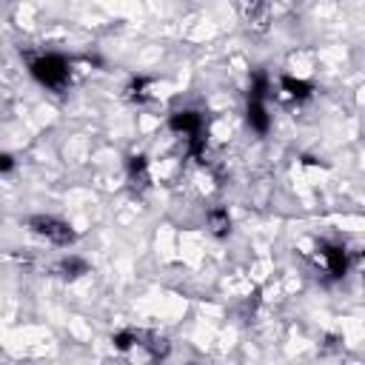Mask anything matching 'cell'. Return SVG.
<instances>
[{
    "instance_id": "52a82bcc",
    "label": "cell",
    "mask_w": 365,
    "mask_h": 365,
    "mask_svg": "<svg viewBox=\"0 0 365 365\" xmlns=\"http://www.w3.org/2000/svg\"><path fill=\"white\" fill-rule=\"evenodd\" d=\"M128 180H131V185H140V188H145L148 185V160L143 157V154H134V157H128Z\"/></svg>"
},
{
    "instance_id": "8fae6325",
    "label": "cell",
    "mask_w": 365,
    "mask_h": 365,
    "mask_svg": "<svg viewBox=\"0 0 365 365\" xmlns=\"http://www.w3.org/2000/svg\"><path fill=\"white\" fill-rule=\"evenodd\" d=\"M148 88H151V80H145V77H134V80L128 83V88H125V97H128L131 103H143V100L148 97Z\"/></svg>"
},
{
    "instance_id": "3957f363",
    "label": "cell",
    "mask_w": 365,
    "mask_h": 365,
    "mask_svg": "<svg viewBox=\"0 0 365 365\" xmlns=\"http://www.w3.org/2000/svg\"><path fill=\"white\" fill-rule=\"evenodd\" d=\"M319 257H322V262H325V271H328L334 279L345 277V271H348V251H345L342 245L322 242V245H319Z\"/></svg>"
},
{
    "instance_id": "4fadbf2b",
    "label": "cell",
    "mask_w": 365,
    "mask_h": 365,
    "mask_svg": "<svg viewBox=\"0 0 365 365\" xmlns=\"http://www.w3.org/2000/svg\"><path fill=\"white\" fill-rule=\"evenodd\" d=\"M0 168H3V171H9V168H11V157H9V154L3 157V163H0Z\"/></svg>"
},
{
    "instance_id": "8992f818",
    "label": "cell",
    "mask_w": 365,
    "mask_h": 365,
    "mask_svg": "<svg viewBox=\"0 0 365 365\" xmlns=\"http://www.w3.org/2000/svg\"><path fill=\"white\" fill-rule=\"evenodd\" d=\"M242 3H245V20H248V26L257 29V31H265L268 17H271L268 0H242Z\"/></svg>"
},
{
    "instance_id": "9c48e42d",
    "label": "cell",
    "mask_w": 365,
    "mask_h": 365,
    "mask_svg": "<svg viewBox=\"0 0 365 365\" xmlns=\"http://www.w3.org/2000/svg\"><path fill=\"white\" fill-rule=\"evenodd\" d=\"M279 86H282V91L291 97V100H308L311 97V83H305V80H297V77H282L279 80Z\"/></svg>"
},
{
    "instance_id": "277c9868",
    "label": "cell",
    "mask_w": 365,
    "mask_h": 365,
    "mask_svg": "<svg viewBox=\"0 0 365 365\" xmlns=\"http://www.w3.org/2000/svg\"><path fill=\"white\" fill-rule=\"evenodd\" d=\"M265 97H257V94H248V106H245V120L248 125L257 131V134H265L268 131V114H265Z\"/></svg>"
},
{
    "instance_id": "ba28073f",
    "label": "cell",
    "mask_w": 365,
    "mask_h": 365,
    "mask_svg": "<svg viewBox=\"0 0 365 365\" xmlns=\"http://www.w3.org/2000/svg\"><path fill=\"white\" fill-rule=\"evenodd\" d=\"M57 274H60L63 279H77V277L88 274V262H86V259H80V257H66V259H60Z\"/></svg>"
},
{
    "instance_id": "7c38bea8",
    "label": "cell",
    "mask_w": 365,
    "mask_h": 365,
    "mask_svg": "<svg viewBox=\"0 0 365 365\" xmlns=\"http://www.w3.org/2000/svg\"><path fill=\"white\" fill-rule=\"evenodd\" d=\"M131 345H140V334L137 331H120V334H114V348L128 351Z\"/></svg>"
},
{
    "instance_id": "30bf717a",
    "label": "cell",
    "mask_w": 365,
    "mask_h": 365,
    "mask_svg": "<svg viewBox=\"0 0 365 365\" xmlns=\"http://www.w3.org/2000/svg\"><path fill=\"white\" fill-rule=\"evenodd\" d=\"M208 225H211V231H214L217 237H225V234L231 231V217H228V211H225V208L208 211Z\"/></svg>"
},
{
    "instance_id": "5b68a950",
    "label": "cell",
    "mask_w": 365,
    "mask_h": 365,
    "mask_svg": "<svg viewBox=\"0 0 365 365\" xmlns=\"http://www.w3.org/2000/svg\"><path fill=\"white\" fill-rule=\"evenodd\" d=\"M168 125H171V131H180V134H188V137L202 131V120H200L197 111H174Z\"/></svg>"
},
{
    "instance_id": "7a4b0ae2",
    "label": "cell",
    "mask_w": 365,
    "mask_h": 365,
    "mask_svg": "<svg viewBox=\"0 0 365 365\" xmlns=\"http://www.w3.org/2000/svg\"><path fill=\"white\" fill-rule=\"evenodd\" d=\"M29 228L37 234V237H43L46 242H51V245H60V248H66V245H71L74 242V228L66 222V220H60V217H51V214H34V217H29Z\"/></svg>"
},
{
    "instance_id": "6da1fadb",
    "label": "cell",
    "mask_w": 365,
    "mask_h": 365,
    "mask_svg": "<svg viewBox=\"0 0 365 365\" xmlns=\"http://www.w3.org/2000/svg\"><path fill=\"white\" fill-rule=\"evenodd\" d=\"M29 68H31L34 80L43 83L51 91H63L66 83H68V74H71L66 57H60V54H40L29 63Z\"/></svg>"
}]
</instances>
